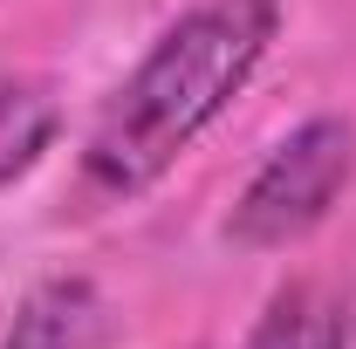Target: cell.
Wrapping results in <instances>:
<instances>
[{
	"label": "cell",
	"instance_id": "4",
	"mask_svg": "<svg viewBox=\"0 0 356 349\" xmlns=\"http://www.w3.org/2000/svg\"><path fill=\"white\" fill-rule=\"evenodd\" d=\"M356 322H350V302L322 281H288L267 315L254 322L247 349H350Z\"/></svg>",
	"mask_w": 356,
	"mask_h": 349
},
{
	"label": "cell",
	"instance_id": "2",
	"mask_svg": "<svg viewBox=\"0 0 356 349\" xmlns=\"http://www.w3.org/2000/svg\"><path fill=\"white\" fill-rule=\"evenodd\" d=\"M350 178H356V124L350 117H309L247 178V192L233 199V219H226V240L247 247V254L302 247L343 206Z\"/></svg>",
	"mask_w": 356,
	"mask_h": 349
},
{
	"label": "cell",
	"instance_id": "3",
	"mask_svg": "<svg viewBox=\"0 0 356 349\" xmlns=\"http://www.w3.org/2000/svg\"><path fill=\"white\" fill-rule=\"evenodd\" d=\"M0 349H117V322H110V302L96 295V281L55 274L21 302Z\"/></svg>",
	"mask_w": 356,
	"mask_h": 349
},
{
	"label": "cell",
	"instance_id": "1",
	"mask_svg": "<svg viewBox=\"0 0 356 349\" xmlns=\"http://www.w3.org/2000/svg\"><path fill=\"white\" fill-rule=\"evenodd\" d=\"M281 35V0H199L151 42L83 144V178L103 199H137L220 124Z\"/></svg>",
	"mask_w": 356,
	"mask_h": 349
},
{
	"label": "cell",
	"instance_id": "5",
	"mask_svg": "<svg viewBox=\"0 0 356 349\" xmlns=\"http://www.w3.org/2000/svg\"><path fill=\"white\" fill-rule=\"evenodd\" d=\"M55 131H62V103H55V89H48L42 76H14V69H0V192L42 165V151L55 144Z\"/></svg>",
	"mask_w": 356,
	"mask_h": 349
}]
</instances>
